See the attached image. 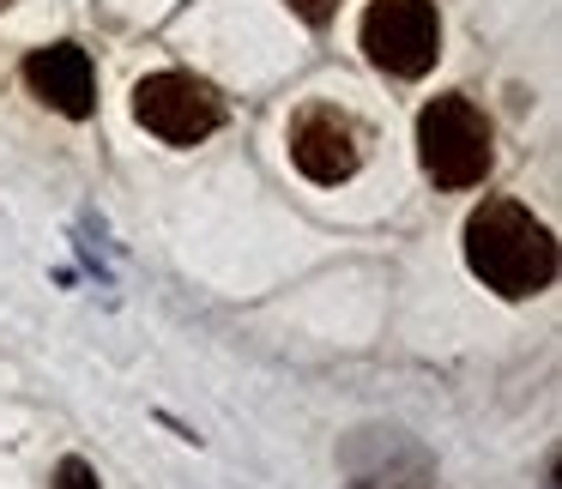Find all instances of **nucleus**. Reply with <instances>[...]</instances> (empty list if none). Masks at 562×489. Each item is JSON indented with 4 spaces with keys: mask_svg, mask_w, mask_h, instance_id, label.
Instances as JSON below:
<instances>
[{
    "mask_svg": "<svg viewBox=\"0 0 562 489\" xmlns=\"http://www.w3.org/2000/svg\"><path fill=\"white\" fill-rule=\"evenodd\" d=\"M465 266L496 296H538L557 278V236L520 200H484L465 218Z\"/></svg>",
    "mask_w": 562,
    "mask_h": 489,
    "instance_id": "obj_1",
    "label": "nucleus"
},
{
    "mask_svg": "<svg viewBox=\"0 0 562 489\" xmlns=\"http://www.w3.org/2000/svg\"><path fill=\"white\" fill-rule=\"evenodd\" d=\"M417 158H424L436 187H477L496 163V139L477 103L465 98H436L417 115Z\"/></svg>",
    "mask_w": 562,
    "mask_h": 489,
    "instance_id": "obj_2",
    "label": "nucleus"
},
{
    "mask_svg": "<svg viewBox=\"0 0 562 489\" xmlns=\"http://www.w3.org/2000/svg\"><path fill=\"white\" fill-rule=\"evenodd\" d=\"M363 49L381 73L424 79L441 55V19L429 0H369L363 13Z\"/></svg>",
    "mask_w": 562,
    "mask_h": 489,
    "instance_id": "obj_3",
    "label": "nucleus"
},
{
    "mask_svg": "<svg viewBox=\"0 0 562 489\" xmlns=\"http://www.w3.org/2000/svg\"><path fill=\"white\" fill-rule=\"evenodd\" d=\"M134 115L164 146H200L224 122V98L194 73H151L134 86Z\"/></svg>",
    "mask_w": 562,
    "mask_h": 489,
    "instance_id": "obj_4",
    "label": "nucleus"
},
{
    "mask_svg": "<svg viewBox=\"0 0 562 489\" xmlns=\"http://www.w3.org/2000/svg\"><path fill=\"white\" fill-rule=\"evenodd\" d=\"M291 163L321 187L351 182L357 163H363V127L345 110H333V103H315V110H303L291 122Z\"/></svg>",
    "mask_w": 562,
    "mask_h": 489,
    "instance_id": "obj_5",
    "label": "nucleus"
},
{
    "mask_svg": "<svg viewBox=\"0 0 562 489\" xmlns=\"http://www.w3.org/2000/svg\"><path fill=\"white\" fill-rule=\"evenodd\" d=\"M25 86L49 103L67 122H86L98 110V73H91V55L74 49V43H55V49H37L25 61Z\"/></svg>",
    "mask_w": 562,
    "mask_h": 489,
    "instance_id": "obj_6",
    "label": "nucleus"
},
{
    "mask_svg": "<svg viewBox=\"0 0 562 489\" xmlns=\"http://www.w3.org/2000/svg\"><path fill=\"white\" fill-rule=\"evenodd\" d=\"M55 489H103V484H98V471H91L86 459H61L55 465Z\"/></svg>",
    "mask_w": 562,
    "mask_h": 489,
    "instance_id": "obj_7",
    "label": "nucleus"
},
{
    "mask_svg": "<svg viewBox=\"0 0 562 489\" xmlns=\"http://www.w3.org/2000/svg\"><path fill=\"white\" fill-rule=\"evenodd\" d=\"M284 7H291L303 25H327V19L339 13V0H284Z\"/></svg>",
    "mask_w": 562,
    "mask_h": 489,
    "instance_id": "obj_8",
    "label": "nucleus"
},
{
    "mask_svg": "<svg viewBox=\"0 0 562 489\" xmlns=\"http://www.w3.org/2000/svg\"><path fill=\"white\" fill-rule=\"evenodd\" d=\"M0 7H13V0H0Z\"/></svg>",
    "mask_w": 562,
    "mask_h": 489,
    "instance_id": "obj_9",
    "label": "nucleus"
}]
</instances>
